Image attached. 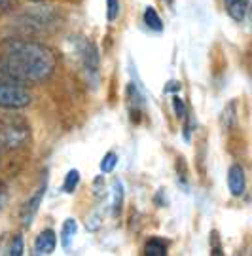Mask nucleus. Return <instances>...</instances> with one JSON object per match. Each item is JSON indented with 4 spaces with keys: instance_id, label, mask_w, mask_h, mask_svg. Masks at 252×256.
<instances>
[{
    "instance_id": "18",
    "label": "nucleus",
    "mask_w": 252,
    "mask_h": 256,
    "mask_svg": "<svg viewBox=\"0 0 252 256\" xmlns=\"http://www.w3.org/2000/svg\"><path fill=\"white\" fill-rule=\"evenodd\" d=\"M118 16H120V0H106L108 21H116Z\"/></svg>"
},
{
    "instance_id": "16",
    "label": "nucleus",
    "mask_w": 252,
    "mask_h": 256,
    "mask_svg": "<svg viewBox=\"0 0 252 256\" xmlns=\"http://www.w3.org/2000/svg\"><path fill=\"white\" fill-rule=\"evenodd\" d=\"M80 182V173H78V169H70L66 176H64V182H63V192L64 194H72L76 190V186Z\"/></svg>"
},
{
    "instance_id": "17",
    "label": "nucleus",
    "mask_w": 252,
    "mask_h": 256,
    "mask_svg": "<svg viewBox=\"0 0 252 256\" xmlns=\"http://www.w3.org/2000/svg\"><path fill=\"white\" fill-rule=\"evenodd\" d=\"M116 165H118V156L116 152H108V154H104V158L100 160V171L102 173H112L114 169H116Z\"/></svg>"
},
{
    "instance_id": "2",
    "label": "nucleus",
    "mask_w": 252,
    "mask_h": 256,
    "mask_svg": "<svg viewBox=\"0 0 252 256\" xmlns=\"http://www.w3.org/2000/svg\"><path fill=\"white\" fill-rule=\"evenodd\" d=\"M70 48H72V57H74L78 68L84 74L86 82L90 84L91 88H97V84H99V70H100V57L97 46L91 42L90 38L78 34V36H74L70 40Z\"/></svg>"
},
{
    "instance_id": "22",
    "label": "nucleus",
    "mask_w": 252,
    "mask_h": 256,
    "mask_svg": "<svg viewBox=\"0 0 252 256\" xmlns=\"http://www.w3.org/2000/svg\"><path fill=\"white\" fill-rule=\"evenodd\" d=\"M6 200H8V192H6V188L0 184V210L4 209V205H6Z\"/></svg>"
},
{
    "instance_id": "20",
    "label": "nucleus",
    "mask_w": 252,
    "mask_h": 256,
    "mask_svg": "<svg viewBox=\"0 0 252 256\" xmlns=\"http://www.w3.org/2000/svg\"><path fill=\"white\" fill-rule=\"evenodd\" d=\"M210 250L212 254H222V245L218 243V232H210Z\"/></svg>"
},
{
    "instance_id": "23",
    "label": "nucleus",
    "mask_w": 252,
    "mask_h": 256,
    "mask_svg": "<svg viewBox=\"0 0 252 256\" xmlns=\"http://www.w3.org/2000/svg\"><path fill=\"white\" fill-rule=\"evenodd\" d=\"M178 90H180V82H169L167 84V88H165V92L167 93L178 92Z\"/></svg>"
},
{
    "instance_id": "12",
    "label": "nucleus",
    "mask_w": 252,
    "mask_h": 256,
    "mask_svg": "<svg viewBox=\"0 0 252 256\" xmlns=\"http://www.w3.org/2000/svg\"><path fill=\"white\" fill-rule=\"evenodd\" d=\"M142 21H144V25L150 28V30H154V32H162L163 30L162 18H160V14H158L156 8H152V6H148V8L144 10Z\"/></svg>"
},
{
    "instance_id": "21",
    "label": "nucleus",
    "mask_w": 252,
    "mask_h": 256,
    "mask_svg": "<svg viewBox=\"0 0 252 256\" xmlns=\"http://www.w3.org/2000/svg\"><path fill=\"white\" fill-rule=\"evenodd\" d=\"M186 116H188V120H186V126H184V138L190 140L192 138V129H194V114L186 112Z\"/></svg>"
},
{
    "instance_id": "5",
    "label": "nucleus",
    "mask_w": 252,
    "mask_h": 256,
    "mask_svg": "<svg viewBox=\"0 0 252 256\" xmlns=\"http://www.w3.org/2000/svg\"><path fill=\"white\" fill-rule=\"evenodd\" d=\"M46 188H48V178L44 176L40 188L36 190L34 196H32V198L23 205V209H21V224H23V228H28V226L32 224L36 212H38V207H40V203H42V200H44V196H46Z\"/></svg>"
},
{
    "instance_id": "13",
    "label": "nucleus",
    "mask_w": 252,
    "mask_h": 256,
    "mask_svg": "<svg viewBox=\"0 0 252 256\" xmlns=\"http://www.w3.org/2000/svg\"><path fill=\"white\" fill-rule=\"evenodd\" d=\"M76 232H78V224H76V220L74 218L64 220L63 230H61V243H63L64 250H68V248L72 247V239H74V236H76Z\"/></svg>"
},
{
    "instance_id": "10",
    "label": "nucleus",
    "mask_w": 252,
    "mask_h": 256,
    "mask_svg": "<svg viewBox=\"0 0 252 256\" xmlns=\"http://www.w3.org/2000/svg\"><path fill=\"white\" fill-rule=\"evenodd\" d=\"M220 126L224 128V131H232L237 126V102L230 101L222 110V116H220Z\"/></svg>"
},
{
    "instance_id": "9",
    "label": "nucleus",
    "mask_w": 252,
    "mask_h": 256,
    "mask_svg": "<svg viewBox=\"0 0 252 256\" xmlns=\"http://www.w3.org/2000/svg\"><path fill=\"white\" fill-rule=\"evenodd\" d=\"M248 2L250 0H224L228 16L237 23H241L248 14Z\"/></svg>"
},
{
    "instance_id": "11",
    "label": "nucleus",
    "mask_w": 252,
    "mask_h": 256,
    "mask_svg": "<svg viewBox=\"0 0 252 256\" xmlns=\"http://www.w3.org/2000/svg\"><path fill=\"white\" fill-rule=\"evenodd\" d=\"M124 184L120 180H114L112 182V214L114 216H120L122 214V209H124Z\"/></svg>"
},
{
    "instance_id": "6",
    "label": "nucleus",
    "mask_w": 252,
    "mask_h": 256,
    "mask_svg": "<svg viewBox=\"0 0 252 256\" xmlns=\"http://www.w3.org/2000/svg\"><path fill=\"white\" fill-rule=\"evenodd\" d=\"M127 95H129V114H131V120H133L135 124H138L144 108H146V99H144L142 92L138 90L136 84H129Z\"/></svg>"
},
{
    "instance_id": "7",
    "label": "nucleus",
    "mask_w": 252,
    "mask_h": 256,
    "mask_svg": "<svg viewBox=\"0 0 252 256\" xmlns=\"http://www.w3.org/2000/svg\"><path fill=\"white\" fill-rule=\"evenodd\" d=\"M57 247V236H55L54 230H44L40 232L34 239V245H32V254L36 256H48L52 254Z\"/></svg>"
},
{
    "instance_id": "1",
    "label": "nucleus",
    "mask_w": 252,
    "mask_h": 256,
    "mask_svg": "<svg viewBox=\"0 0 252 256\" xmlns=\"http://www.w3.org/2000/svg\"><path fill=\"white\" fill-rule=\"evenodd\" d=\"M55 66V55L48 46L30 40H12L0 50V70L25 84L44 82Z\"/></svg>"
},
{
    "instance_id": "14",
    "label": "nucleus",
    "mask_w": 252,
    "mask_h": 256,
    "mask_svg": "<svg viewBox=\"0 0 252 256\" xmlns=\"http://www.w3.org/2000/svg\"><path fill=\"white\" fill-rule=\"evenodd\" d=\"M144 254L146 256L167 254V243L160 238H152L150 241H146V245H144Z\"/></svg>"
},
{
    "instance_id": "3",
    "label": "nucleus",
    "mask_w": 252,
    "mask_h": 256,
    "mask_svg": "<svg viewBox=\"0 0 252 256\" xmlns=\"http://www.w3.org/2000/svg\"><path fill=\"white\" fill-rule=\"evenodd\" d=\"M30 102V92L18 78L0 70V108L19 110Z\"/></svg>"
},
{
    "instance_id": "8",
    "label": "nucleus",
    "mask_w": 252,
    "mask_h": 256,
    "mask_svg": "<svg viewBox=\"0 0 252 256\" xmlns=\"http://www.w3.org/2000/svg\"><path fill=\"white\" fill-rule=\"evenodd\" d=\"M228 188L235 198H241L246 190V176H244L243 167L239 164H234L228 171Z\"/></svg>"
},
{
    "instance_id": "15",
    "label": "nucleus",
    "mask_w": 252,
    "mask_h": 256,
    "mask_svg": "<svg viewBox=\"0 0 252 256\" xmlns=\"http://www.w3.org/2000/svg\"><path fill=\"white\" fill-rule=\"evenodd\" d=\"M0 254H10V256L25 254V243H23V238H21V234L14 236V238H12V241H10L8 248H6V250H2Z\"/></svg>"
},
{
    "instance_id": "24",
    "label": "nucleus",
    "mask_w": 252,
    "mask_h": 256,
    "mask_svg": "<svg viewBox=\"0 0 252 256\" xmlns=\"http://www.w3.org/2000/svg\"><path fill=\"white\" fill-rule=\"evenodd\" d=\"M34 2H38V0H34Z\"/></svg>"
},
{
    "instance_id": "4",
    "label": "nucleus",
    "mask_w": 252,
    "mask_h": 256,
    "mask_svg": "<svg viewBox=\"0 0 252 256\" xmlns=\"http://www.w3.org/2000/svg\"><path fill=\"white\" fill-rule=\"evenodd\" d=\"M30 137L28 124L19 116H6L0 120V148L18 150L25 146Z\"/></svg>"
},
{
    "instance_id": "19",
    "label": "nucleus",
    "mask_w": 252,
    "mask_h": 256,
    "mask_svg": "<svg viewBox=\"0 0 252 256\" xmlns=\"http://www.w3.org/2000/svg\"><path fill=\"white\" fill-rule=\"evenodd\" d=\"M172 110H174V114H176V118H186V112H188V108H186V104H184V101L180 99V97H172Z\"/></svg>"
}]
</instances>
